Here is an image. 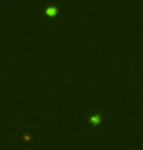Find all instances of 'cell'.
<instances>
[{
	"label": "cell",
	"instance_id": "1",
	"mask_svg": "<svg viewBox=\"0 0 143 150\" xmlns=\"http://www.w3.org/2000/svg\"><path fill=\"white\" fill-rule=\"evenodd\" d=\"M89 121H90L91 124H99L101 122V114L100 113H97V114H92L89 116Z\"/></svg>",
	"mask_w": 143,
	"mask_h": 150
},
{
	"label": "cell",
	"instance_id": "2",
	"mask_svg": "<svg viewBox=\"0 0 143 150\" xmlns=\"http://www.w3.org/2000/svg\"><path fill=\"white\" fill-rule=\"evenodd\" d=\"M57 11H58V7L55 6V5H50V6H48L46 8L45 10L46 14H48V15H54V14L57 13Z\"/></svg>",
	"mask_w": 143,
	"mask_h": 150
},
{
	"label": "cell",
	"instance_id": "3",
	"mask_svg": "<svg viewBox=\"0 0 143 150\" xmlns=\"http://www.w3.org/2000/svg\"><path fill=\"white\" fill-rule=\"evenodd\" d=\"M23 138H24V140H29L30 138H31V135H28V134L27 135H23Z\"/></svg>",
	"mask_w": 143,
	"mask_h": 150
}]
</instances>
